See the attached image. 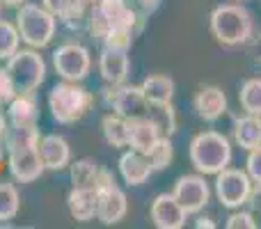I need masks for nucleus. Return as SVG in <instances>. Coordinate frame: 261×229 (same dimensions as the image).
<instances>
[{"mask_svg":"<svg viewBox=\"0 0 261 229\" xmlns=\"http://www.w3.org/2000/svg\"><path fill=\"white\" fill-rule=\"evenodd\" d=\"M208 26H211V35L216 37L218 44L229 46V48L243 46L254 32L252 14L239 3L218 5L208 16Z\"/></svg>","mask_w":261,"mask_h":229,"instance_id":"1","label":"nucleus"},{"mask_svg":"<svg viewBox=\"0 0 261 229\" xmlns=\"http://www.w3.org/2000/svg\"><path fill=\"white\" fill-rule=\"evenodd\" d=\"M188 158L199 174H218L231 163V142L218 131H202L190 140Z\"/></svg>","mask_w":261,"mask_h":229,"instance_id":"2","label":"nucleus"},{"mask_svg":"<svg viewBox=\"0 0 261 229\" xmlns=\"http://www.w3.org/2000/svg\"><path fill=\"white\" fill-rule=\"evenodd\" d=\"M94 106V94L81 83L62 81L50 90L48 94V110L58 124H76L92 110Z\"/></svg>","mask_w":261,"mask_h":229,"instance_id":"3","label":"nucleus"},{"mask_svg":"<svg viewBox=\"0 0 261 229\" xmlns=\"http://www.w3.org/2000/svg\"><path fill=\"white\" fill-rule=\"evenodd\" d=\"M16 28L21 32V41L30 48H46L58 32V16L48 12L44 5L23 3L16 12Z\"/></svg>","mask_w":261,"mask_h":229,"instance_id":"4","label":"nucleus"},{"mask_svg":"<svg viewBox=\"0 0 261 229\" xmlns=\"http://www.w3.org/2000/svg\"><path fill=\"white\" fill-rule=\"evenodd\" d=\"M9 76H12L16 92H37L46 81V60L37 48H18L9 60H5Z\"/></svg>","mask_w":261,"mask_h":229,"instance_id":"5","label":"nucleus"},{"mask_svg":"<svg viewBox=\"0 0 261 229\" xmlns=\"http://www.w3.org/2000/svg\"><path fill=\"white\" fill-rule=\"evenodd\" d=\"M96 197H99V207H96V220L103 225H117L126 218L128 213V199L126 193L117 186L113 172L108 167L101 170L99 184H96Z\"/></svg>","mask_w":261,"mask_h":229,"instance_id":"6","label":"nucleus"},{"mask_svg":"<svg viewBox=\"0 0 261 229\" xmlns=\"http://www.w3.org/2000/svg\"><path fill=\"white\" fill-rule=\"evenodd\" d=\"M53 67L62 81L83 83L92 71V55L78 41H67L53 50Z\"/></svg>","mask_w":261,"mask_h":229,"instance_id":"7","label":"nucleus"},{"mask_svg":"<svg viewBox=\"0 0 261 229\" xmlns=\"http://www.w3.org/2000/svg\"><path fill=\"white\" fill-rule=\"evenodd\" d=\"M254 181L239 167H225L216 174V195L225 209H241L248 204Z\"/></svg>","mask_w":261,"mask_h":229,"instance_id":"8","label":"nucleus"},{"mask_svg":"<svg viewBox=\"0 0 261 229\" xmlns=\"http://www.w3.org/2000/svg\"><path fill=\"white\" fill-rule=\"evenodd\" d=\"M101 94H103L106 104L113 108V113L126 117V119H130V117H142V115H147V110H149V101L140 85H128V83L108 85V83H106Z\"/></svg>","mask_w":261,"mask_h":229,"instance_id":"9","label":"nucleus"},{"mask_svg":"<svg viewBox=\"0 0 261 229\" xmlns=\"http://www.w3.org/2000/svg\"><path fill=\"white\" fill-rule=\"evenodd\" d=\"M5 151H7L9 174L18 184H32L46 172L39 151H37V144H18V147H7Z\"/></svg>","mask_w":261,"mask_h":229,"instance_id":"10","label":"nucleus"},{"mask_svg":"<svg viewBox=\"0 0 261 229\" xmlns=\"http://www.w3.org/2000/svg\"><path fill=\"white\" fill-rule=\"evenodd\" d=\"M172 195L179 199V204L186 209L188 216H195V213H199L208 204V199H211V188H208L204 174L197 172V174L179 176L176 184H174Z\"/></svg>","mask_w":261,"mask_h":229,"instance_id":"11","label":"nucleus"},{"mask_svg":"<svg viewBox=\"0 0 261 229\" xmlns=\"http://www.w3.org/2000/svg\"><path fill=\"white\" fill-rule=\"evenodd\" d=\"M149 218L158 229H181L188 220V213L172 193H161L149 207Z\"/></svg>","mask_w":261,"mask_h":229,"instance_id":"12","label":"nucleus"},{"mask_svg":"<svg viewBox=\"0 0 261 229\" xmlns=\"http://www.w3.org/2000/svg\"><path fill=\"white\" fill-rule=\"evenodd\" d=\"M96 7L106 16L110 28H130V30L140 32L144 26V18H147L138 12L135 5H130V0H99Z\"/></svg>","mask_w":261,"mask_h":229,"instance_id":"13","label":"nucleus"},{"mask_svg":"<svg viewBox=\"0 0 261 229\" xmlns=\"http://www.w3.org/2000/svg\"><path fill=\"white\" fill-rule=\"evenodd\" d=\"M37 151H39V158H41V163H44V167L50 172L67 170V167L71 165V147H69L67 140L58 133L41 135L39 144H37Z\"/></svg>","mask_w":261,"mask_h":229,"instance_id":"14","label":"nucleus"},{"mask_svg":"<svg viewBox=\"0 0 261 229\" xmlns=\"http://www.w3.org/2000/svg\"><path fill=\"white\" fill-rule=\"evenodd\" d=\"M193 106H195V113H197L199 119L213 124V121H218L227 113V94L222 92V87H218V85H204V87H199V92L195 94Z\"/></svg>","mask_w":261,"mask_h":229,"instance_id":"15","label":"nucleus"},{"mask_svg":"<svg viewBox=\"0 0 261 229\" xmlns=\"http://www.w3.org/2000/svg\"><path fill=\"white\" fill-rule=\"evenodd\" d=\"M7 119L9 126H37L39 121V101L35 92H16L12 101L7 104Z\"/></svg>","mask_w":261,"mask_h":229,"instance_id":"16","label":"nucleus"},{"mask_svg":"<svg viewBox=\"0 0 261 229\" xmlns=\"http://www.w3.org/2000/svg\"><path fill=\"white\" fill-rule=\"evenodd\" d=\"M119 174H122L124 184L128 186H142L149 181V176L153 174L151 161H149L147 154L128 149L119 156Z\"/></svg>","mask_w":261,"mask_h":229,"instance_id":"17","label":"nucleus"},{"mask_svg":"<svg viewBox=\"0 0 261 229\" xmlns=\"http://www.w3.org/2000/svg\"><path fill=\"white\" fill-rule=\"evenodd\" d=\"M99 73H101V78H103V83H108V85H122V83H126L128 81V73H130L128 53L101 48Z\"/></svg>","mask_w":261,"mask_h":229,"instance_id":"18","label":"nucleus"},{"mask_svg":"<svg viewBox=\"0 0 261 229\" xmlns=\"http://www.w3.org/2000/svg\"><path fill=\"white\" fill-rule=\"evenodd\" d=\"M126 121H128V149L149 154L153 144L161 140V131L156 129V124L147 115L130 117Z\"/></svg>","mask_w":261,"mask_h":229,"instance_id":"19","label":"nucleus"},{"mask_svg":"<svg viewBox=\"0 0 261 229\" xmlns=\"http://www.w3.org/2000/svg\"><path fill=\"white\" fill-rule=\"evenodd\" d=\"M67 207L73 220L78 222L96 220V207H99L96 188H71V193L67 197Z\"/></svg>","mask_w":261,"mask_h":229,"instance_id":"20","label":"nucleus"},{"mask_svg":"<svg viewBox=\"0 0 261 229\" xmlns=\"http://www.w3.org/2000/svg\"><path fill=\"white\" fill-rule=\"evenodd\" d=\"M234 142L245 151L261 147V115L245 113L234 121Z\"/></svg>","mask_w":261,"mask_h":229,"instance_id":"21","label":"nucleus"},{"mask_svg":"<svg viewBox=\"0 0 261 229\" xmlns=\"http://www.w3.org/2000/svg\"><path fill=\"white\" fill-rule=\"evenodd\" d=\"M140 87L149 104H170L174 96V81L167 73H151L144 78Z\"/></svg>","mask_w":261,"mask_h":229,"instance_id":"22","label":"nucleus"},{"mask_svg":"<svg viewBox=\"0 0 261 229\" xmlns=\"http://www.w3.org/2000/svg\"><path fill=\"white\" fill-rule=\"evenodd\" d=\"M103 165L94 161V158H81V161L69 165V174H71V186L73 188H96L99 176Z\"/></svg>","mask_w":261,"mask_h":229,"instance_id":"23","label":"nucleus"},{"mask_svg":"<svg viewBox=\"0 0 261 229\" xmlns=\"http://www.w3.org/2000/svg\"><path fill=\"white\" fill-rule=\"evenodd\" d=\"M101 133L103 140L115 149L128 147V121L126 117L117 115V113H108L101 119Z\"/></svg>","mask_w":261,"mask_h":229,"instance_id":"24","label":"nucleus"},{"mask_svg":"<svg viewBox=\"0 0 261 229\" xmlns=\"http://www.w3.org/2000/svg\"><path fill=\"white\" fill-rule=\"evenodd\" d=\"M147 117L156 124V129L161 131V135H172L176 133V113H174V106L170 104H149Z\"/></svg>","mask_w":261,"mask_h":229,"instance_id":"25","label":"nucleus"},{"mask_svg":"<svg viewBox=\"0 0 261 229\" xmlns=\"http://www.w3.org/2000/svg\"><path fill=\"white\" fill-rule=\"evenodd\" d=\"M18 209H21V195L16 186L0 181V225L14 220L18 216Z\"/></svg>","mask_w":261,"mask_h":229,"instance_id":"26","label":"nucleus"},{"mask_svg":"<svg viewBox=\"0 0 261 229\" xmlns=\"http://www.w3.org/2000/svg\"><path fill=\"white\" fill-rule=\"evenodd\" d=\"M241 108L250 115H261V78H248L239 92Z\"/></svg>","mask_w":261,"mask_h":229,"instance_id":"27","label":"nucleus"},{"mask_svg":"<svg viewBox=\"0 0 261 229\" xmlns=\"http://www.w3.org/2000/svg\"><path fill=\"white\" fill-rule=\"evenodd\" d=\"M21 48V32L16 23L0 18V60H9Z\"/></svg>","mask_w":261,"mask_h":229,"instance_id":"28","label":"nucleus"},{"mask_svg":"<svg viewBox=\"0 0 261 229\" xmlns=\"http://www.w3.org/2000/svg\"><path fill=\"white\" fill-rule=\"evenodd\" d=\"M133 37H135V30H130V28H110L103 35V39H101V46L108 50L128 53L130 46H133Z\"/></svg>","mask_w":261,"mask_h":229,"instance_id":"29","label":"nucleus"},{"mask_svg":"<svg viewBox=\"0 0 261 229\" xmlns=\"http://www.w3.org/2000/svg\"><path fill=\"white\" fill-rule=\"evenodd\" d=\"M147 156H149V161H151L153 172L167 170V167H170V163H172V158H174V147H172V140L167 138V135H161V140L153 144L151 151H149Z\"/></svg>","mask_w":261,"mask_h":229,"instance_id":"30","label":"nucleus"},{"mask_svg":"<svg viewBox=\"0 0 261 229\" xmlns=\"http://www.w3.org/2000/svg\"><path fill=\"white\" fill-rule=\"evenodd\" d=\"M16 96V85H14L12 76H9L7 67L5 64H0V106H7L9 101Z\"/></svg>","mask_w":261,"mask_h":229,"instance_id":"31","label":"nucleus"},{"mask_svg":"<svg viewBox=\"0 0 261 229\" xmlns=\"http://www.w3.org/2000/svg\"><path fill=\"white\" fill-rule=\"evenodd\" d=\"M227 229H257L259 222L254 220V216L250 211H234L225 222Z\"/></svg>","mask_w":261,"mask_h":229,"instance_id":"32","label":"nucleus"},{"mask_svg":"<svg viewBox=\"0 0 261 229\" xmlns=\"http://www.w3.org/2000/svg\"><path fill=\"white\" fill-rule=\"evenodd\" d=\"M245 172L250 174V179L254 184H261V147L250 149L248 151V161H245Z\"/></svg>","mask_w":261,"mask_h":229,"instance_id":"33","label":"nucleus"},{"mask_svg":"<svg viewBox=\"0 0 261 229\" xmlns=\"http://www.w3.org/2000/svg\"><path fill=\"white\" fill-rule=\"evenodd\" d=\"M73 3H76V0H41V5H44L53 16H58V21L73 7Z\"/></svg>","mask_w":261,"mask_h":229,"instance_id":"34","label":"nucleus"},{"mask_svg":"<svg viewBox=\"0 0 261 229\" xmlns=\"http://www.w3.org/2000/svg\"><path fill=\"white\" fill-rule=\"evenodd\" d=\"M245 48H248V55L254 64H261V32H252L248 41H245Z\"/></svg>","mask_w":261,"mask_h":229,"instance_id":"35","label":"nucleus"},{"mask_svg":"<svg viewBox=\"0 0 261 229\" xmlns=\"http://www.w3.org/2000/svg\"><path fill=\"white\" fill-rule=\"evenodd\" d=\"M163 0H135V7H138V12L142 14V16H149V14H153L158 7H161Z\"/></svg>","mask_w":261,"mask_h":229,"instance_id":"36","label":"nucleus"},{"mask_svg":"<svg viewBox=\"0 0 261 229\" xmlns=\"http://www.w3.org/2000/svg\"><path fill=\"white\" fill-rule=\"evenodd\" d=\"M248 204L261 216V184H254V186H252V193H250Z\"/></svg>","mask_w":261,"mask_h":229,"instance_id":"37","label":"nucleus"},{"mask_svg":"<svg viewBox=\"0 0 261 229\" xmlns=\"http://www.w3.org/2000/svg\"><path fill=\"white\" fill-rule=\"evenodd\" d=\"M9 129V119H7V113H3V106H0V138H5Z\"/></svg>","mask_w":261,"mask_h":229,"instance_id":"38","label":"nucleus"},{"mask_svg":"<svg viewBox=\"0 0 261 229\" xmlns=\"http://www.w3.org/2000/svg\"><path fill=\"white\" fill-rule=\"evenodd\" d=\"M195 227H199V229H204V227H206V229H213V227H216V222H213L211 218H204V216H199L197 220H195Z\"/></svg>","mask_w":261,"mask_h":229,"instance_id":"39","label":"nucleus"},{"mask_svg":"<svg viewBox=\"0 0 261 229\" xmlns=\"http://www.w3.org/2000/svg\"><path fill=\"white\" fill-rule=\"evenodd\" d=\"M23 3H28V0H3V5H5V7H21V5Z\"/></svg>","mask_w":261,"mask_h":229,"instance_id":"40","label":"nucleus"},{"mask_svg":"<svg viewBox=\"0 0 261 229\" xmlns=\"http://www.w3.org/2000/svg\"><path fill=\"white\" fill-rule=\"evenodd\" d=\"M5 156V138H0V161H3Z\"/></svg>","mask_w":261,"mask_h":229,"instance_id":"41","label":"nucleus"},{"mask_svg":"<svg viewBox=\"0 0 261 229\" xmlns=\"http://www.w3.org/2000/svg\"><path fill=\"white\" fill-rule=\"evenodd\" d=\"M78 3H83V5H87V7H92V5H96L99 0H78Z\"/></svg>","mask_w":261,"mask_h":229,"instance_id":"42","label":"nucleus"},{"mask_svg":"<svg viewBox=\"0 0 261 229\" xmlns=\"http://www.w3.org/2000/svg\"><path fill=\"white\" fill-rule=\"evenodd\" d=\"M0 12H3V0H0Z\"/></svg>","mask_w":261,"mask_h":229,"instance_id":"43","label":"nucleus"}]
</instances>
